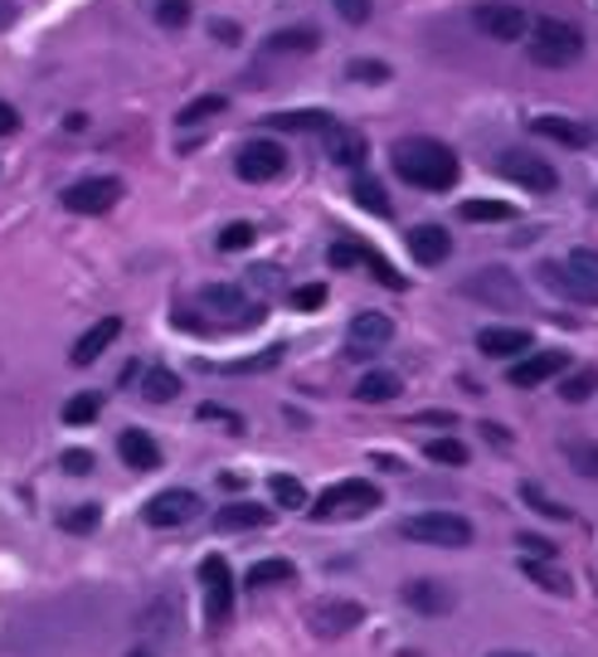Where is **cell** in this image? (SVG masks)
<instances>
[{"label": "cell", "instance_id": "1", "mask_svg": "<svg viewBox=\"0 0 598 657\" xmlns=\"http://www.w3.org/2000/svg\"><path fill=\"white\" fill-rule=\"evenodd\" d=\"M390 161H394V171L404 175L408 185H418V191H434V195L453 191L457 175H463L453 146H443V142H434V137H404V142H394Z\"/></svg>", "mask_w": 598, "mask_h": 657}, {"label": "cell", "instance_id": "2", "mask_svg": "<svg viewBox=\"0 0 598 657\" xmlns=\"http://www.w3.org/2000/svg\"><path fill=\"white\" fill-rule=\"evenodd\" d=\"M530 59L540 69H570V64H579L584 59V29L579 25H570V20H554V15H545V20H535L530 25Z\"/></svg>", "mask_w": 598, "mask_h": 657}, {"label": "cell", "instance_id": "3", "mask_svg": "<svg viewBox=\"0 0 598 657\" xmlns=\"http://www.w3.org/2000/svg\"><path fill=\"white\" fill-rule=\"evenodd\" d=\"M380 487L365 483V477H345V483H331L317 502H307L312 521H355V516H370L380 507Z\"/></svg>", "mask_w": 598, "mask_h": 657}, {"label": "cell", "instance_id": "4", "mask_svg": "<svg viewBox=\"0 0 598 657\" xmlns=\"http://www.w3.org/2000/svg\"><path fill=\"white\" fill-rule=\"evenodd\" d=\"M399 536L418 540V546H438V550H463L472 546V521L457 516V511H418V516L399 521Z\"/></svg>", "mask_w": 598, "mask_h": 657}, {"label": "cell", "instance_id": "5", "mask_svg": "<svg viewBox=\"0 0 598 657\" xmlns=\"http://www.w3.org/2000/svg\"><path fill=\"white\" fill-rule=\"evenodd\" d=\"M491 171H497L501 181L521 185V191H535V195H554V191H560V171H554V166L545 161V156L521 151V146L501 151L497 161H491Z\"/></svg>", "mask_w": 598, "mask_h": 657}, {"label": "cell", "instance_id": "6", "mask_svg": "<svg viewBox=\"0 0 598 657\" xmlns=\"http://www.w3.org/2000/svg\"><path fill=\"white\" fill-rule=\"evenodd\" d=\"M472 25L487 39H497V45H521L530 35V15L521 5H511V0H481V5H472Z\"/></svg>", "mask_w": 598, "mask_h": 657}, {"label": "cell", "instance_id": "7", "mask_svg": "<svg viewBox=\"0 0 598 657\" xmlns=\"http://www.w3.org/2000/svg\"><path fill=\"white\" fill-rule=\"evenodd\" d=\"M199 584H205V623L209 629H219V623L234 619V575H229L224 556L199 560Z\"/></svg>", "mask_w": 598, "mask_h": 657}, {"label": "cell", "instance_id": "8", "mask_svg": "<svg viewBox=\"0 0 598 657\" xmlns=\"http://www.w3.org/2000/svg\"><path fill=\"white\" fill-rule=\"evenodd\" d=\"M463 297L487 302V307H507V312L526 307V288H521L516 273H507V268H481V273H472L463 283Z\"/></svg>", "mask_w": 598, "mask_h": 657}, {"label": "cell", "instance_id": "9", "mask_svg": "<svg viewBox=\"0 0 598 657\" xmlns=\"http://www.w3.org/2000/svg\"><path fill=\"white\" fill-rule=\"evenodd\" d=\"M199 497L191 492V487H166V492H156L151 502L142 507V521L151 531H175V526H191V521L199 516Z\"/></svg>", "mask_w": 598, "mask_h": 657}, {"label": "cell", "instance_id": "10", "mask_svg": "<svg viewBox=\"0 0 598 657\" xmlns=\"http://www.w3.org/2000/svg\"><path fill=\"white\" fill-rule=\"evenodd\" d=\"M234 171H239V181H248V185L278 181V175L288 171V151H282L278 142H268V137H254V142H244V146H239V156H234Z\"/></svg>", "mask_w": 598, "mask_h": 657}, {"label": "cell", "instance_id": "11", "mask_svg": "<svg viewBox=\"0 0 598 657\" xmlns=\"http://www.w3.org/2000/svg\"><path fill=\"white\" fill-rule=\"evenodd\" d=\"M118 200H122L118 175H88V181H73L64 191V210L69 215H108Z\"/></svg>", "mask_w": 598, "mask_h": 657}, {"label": "cell", "instance_id": "12", "mask_svg": "<svg viewBox=\"0 0 598 657\" xmlns=\"http://www.w3.org/2000/svg\"><path fill=\"white\" fill-rule=\"evenodd\" d=\"M307 623L317 638H345V633H355L365 623V609L355 599H317L307 609Z\"/></svg>", "mask_w": 598, "mask_h": 657}, {"label": "cell", "instance_id": "13", "mask_svg": "<svg viewBox=\"0 0 598 657\" xmlns=\"http://www.w3.org/2000/svg\"><path fill=\"white\" fill-rule=\"evenodd\" d=\"M540 283L550 288L554 297L574 302V307H594V302H598V288L584 273H574L570 264H560V258H545V264H540Z\"/></svg>", "mask_w": 598, "mask_h": 657}, {"label": "cell", "instance_id": "14", "mask_svg": "<svg viewBox=\"0 0 598 657\" xmlns=\"http://www.w3.org/2000/svg\"><path fill=\"white\" fill-rule=\"evenodd\" d=\"M564 365H570V356L564 351H526V356L511 361L507 380L516 385V390H535V385L554 380V375H564Z\"/></svg>", "mask_w": 598, "mask_h": 657}, {"label": "cell", "instance_id": "15", "mask_svg": "<svg viewBox=\"0 0 598 657\" xmlns=\"http://www.w3.org/2000/svg\"><path fill=\"white\" fill-rule=\"evenodd\" d=\"M477 351L491 361H516V356H526V351H535V337L526 327H481Z\"/></svg>", "mask_w": 598, "mask_h": 657}, {"label": "cell", "instance_id": "16", "mask_svg": "<svg viewBox=\"0 0 598 657\" xmlns=\"http://www.w3.org/2000/svg\"><path fill=\"white\" fill-rule=\"evenodd\" d=\"M404 604L414 613H424V619H443V613L457 609V594L448 589V584H438V580H408L404 584Z\"/></svg>", "mask_w": 598, "mask_h": 657}, {"label": "cell", "instance_id": "17", "mask_svg": "<svg viewBox=\"0 0 598 657\" xmlns=\"http://www.w3.org/2000/svg\"><path fill=\"white\" fill-rule=\"evenodd\" d=\"M199 307H205V312H219V317L248 321V327L258 321V307L244 297V288H234V283H209L205 292H199Z\"/></svg>", "mask_w": 598, "mask_h": 657}, {"label": "cell", "instance_id": "18", "mask_svg": "<svg viewBox=\"0 0 598 657\" xmlns=\"http://www.w3.org/2000/svg\"><path fill=\"white\" fill-rule=\"evenodd\" d=\"M118 337H122V317H102V321H93V327L83 331L78 341H73L69 361H73V365H93V361H98L102 351H108Z\"/></svg>", "mask_w": 598, "mask_h": 657}, {"label": "cell", "instance_id": "19", "mask_svg": "<svg viewBox=\"0 0 598 657\" xmlns=\"http://www.w3.org/2000/svg\"><path fill=\"white\" fill-rule=\"evenodd\" d=\"M408 254H414L424 268H434L453 254V234H448L443 224H418V229H408Z\"/></svg>", "mask_w": 598, "mask_h": 657}, {"label": "cell", "instance_id": "20", "mask_svg": "<svg viewBox=\"0 0 598 657\" xmlns=\"http://www.w3.org/2000/svg\"><path fill=\"white\" fill-rule=\"evenodd\" d=\"M530 132L545 142H560V146H574V151H584L589 146V127L574 118H560V112H540V118H530Z\"/></svg>", "mask_w": 598, "mask_h": 657}, {"label": "cell", "instance_id": "21", "mask_svg": "<svg viewBox=\"0 0 598 657\" xmlns=\"http://www.w3.org/2000/svg\"><path fill=\"white\" fill-rule=\"evenodd\" d=\"M118 453H122V463H127L132 473H156V467H161V448H156V438L146 429H122Z\"/></svg>", "mask_w": 598, "mask_h": 657}, {"label": "cell", "instance_id": "22", "mask_svg": "<svg viewBox=\"0 0 598 657\" xmlns=\"http://www.w3.org/2000/svg\"><path fill=\"white\" fill-rule=\"evenodd\" d=\"M390 337H394L390 312H355V317H351V346L375 351V346H385Z\"/></svg>", "mask_w": 598, "mask_h": 657}, {"label": "cell", "instance_id": "23", "mask_svg": "<svg viewBox=\"0 0 598 657\" xmlns=\"http://www.w3.org/2000/svg\"><path fill=\"white\" fill-rule=\"evenodd\" d=\"M321 137H327V156H331L335 166H361L365 151H370L361 132H355V127H341V122H331V127L321 132Z\"/></svg>", "mask_w": 598, "mask_h": 657}, {"label": "cell", "instance_id": "24", "mask_svg": "<svg viewBox=\"0 0 598 657\" xmlns=\"http://www.w3.org/2000/svg\"><path fill=\"white\" fill-rule=\"evenodd\" d=\"M272 521V511L268 507H258V502H229V507H219L215 511V531H258V526H268Z\"/></svg>", "mask_w": 598, "mask_h": 657}, {"label": "cell", "instance_id": "25", "mask_svg": "<svg viewBox=\"0 0 598 657\" xmlns=\"http://www.w3.org/2000/svg\"><path fill=\"white\" fill-rule=\"evenodd\" d=\"M399 394H404V385H399L394 370H370V375H361V385H355V400L361 404H390Z\"/></svg>", "mask_w": 598, "mask_h": 657}, {"label": "cell", "instance_id": "26", "mask_svg": "<svg viewBox=\"0 0 598 657\" xmlns=\"http://www.w3.org/2000/svg\"><path fill=\"white\" fill-rule=\"evenodd\" d=\"M521 575H526L530 584H540V589L560 594V599H564V594H570V575H564V570L554 565L550 556H540V560H535V556H526V560H521Z\"/></svg>", "mask_w": 598, "mask_h": 657}, {"label": "cell", "instance_id": "27", "mask_svg": "<svg viewBox=\"0 0 598 657\" xmlns=\"http://www.w3.org/2000/svg\"><path fill=\"white\" fill-rule=\"evenodd\" d=\"M175 394H181V375H175V370H166V365H151V370L142 375V400L171 404Z\"/></svg>", "mask_w": 598, "mask_h": 657}, {"label": "cell", "instance_id": "28", "mask_svg": "<svg viewBox=\"0 0 598 657\" xmlns=\"http://www.w3.org/2000/svg\"><path fill=\"white\" fill-rule=\"evenodd\" d=\"M321 45V35L312 25H297V29H278L268 39V54H312Z\"/></svg>", "mask_w": 598, "mask_h": 657}, {"label": "cell", "instance_id": "29", "mask_svg": "<svg viewBox=\"0 0 598 657\" xmlns=\"http://www.w3.org/2000/svg\"><path fill=\"white\" fill-rule=\"evenodd\" d=\"M272 132H327L331 127V112L321 108H307V112H278V118H268Z\"/></svg>", "mask_w": 598, "mask_h": 657}, {"label": "cell", "instance_id": "30", "mask_svg": "<svg viewBox=\"0 0 598 657\" xmlns=\"http://www.w3.org/2000/svg\"><path fill=\"white\" fill-rule=\"evenodd\" d=\"M292 580H297L292 560H258V565H248V589H268V584H292Z\"/></svg>", "mask_w": 598, "mask_h": 657}, {"label": "cell", "instance_id": "31", "mask_svg": "<svg viewBox=\"0 0 598 657\" xmlns=\"http://www.w3.org/2000/svg\"><path fill=\"white\" fill-rule=\"evenodd\" d=\"M463 219L467 224H507V219H516V205L511 200H467Z\"/></svg>", "mask_w": 598, "mask_h": 657}, {"label": "cell", "instance_id": "32", "mask_svg": "<svg viewBox=\"0 0 598 657\" xmlns=\"http://www.w3.org/2000/svg\"><path fill=\"white\" fill-rule=\"evenodd\" d=\"M560 453L574 463V473H584V477H594V483H598V443H594V438H564Z\"/></svg>", "mask_w": 598, "mask_h": 657}, {"label": "cell", "instance_id": "33", "mask_svg": "<svg viewBox=\"0 0 598 657\" xmlns=\"http://www.w3.org/2000/svg\"><path fill=\"white\" fill-rule=\"evenodd\" d=\"M268 492H272V502H278V507H288V511H307V487H302L297 477L272 473V477H268Z\"/></svg>", "mask_w": 598, "mask_h": 657}, {"label": "cell", "instance_id": "34", "mask_svg": "<svg viewBox=\"0 0 598 657\" xmlns=\"http://www.w3.org/2000/svg\"><path fill=\"white\" fill-rule=\"evenodd\" d=\"M224 108H229V98H224V93H205V98L185 102V108H181V118H175V122H181V127H199V122L219 118V112H224Z\"/></svg>", "mask_w": 598, "mask_h": 657}, {"label": "cell", "instance_id": "35", "mask_svg": "<svg viewBox=\"0 0 598 657\" xmlns=\"http://www.w3.org/2000/svg\"><path fill=\"white\" fill-rule=\"evenodd\" d=\"M351 195H355V205H361V210L390 219V195H385V185L375 181V175H355V191Z\"/></svg>", "mask_w": 598, "mask_h": 657}, {"label": "cell", "instance_id": "36", "mask_svg": "<svg viewBox=\"0 0 598 657\" xmlns=\"http://www.w3.org/2000/svg\"><path fill=\"white\" fill-rule=\"evenodd\" d=\"M98 414H102V394H93V390L73 394V400L64 404V424H69V429H83V424H93Z\"/></svg>", "mask_w": 598, "mask_h": 657}, {"label": "cell", "instance_id": "37", "mask_svg": "<svg viewBox=\"0 0 598 657\" xmlns=\"http://www.w3.org/2000/svg\"><path fill=\"white\" fill-rule=\"evenodd\" d=\"M521 502H526L530 511H540V516H550V521H574V511H570V507L554 502V497H545L535 483H521Z\"/></svg>", "mask_w": 598, "mask_h": 657}, {"label": "cell", "instance_id": "38", "mask_svg": "<svg viewBox=\"0 0 598 657\" xmlns=\"http://www.w3.org/2000/svg\"><path fill=\"white\" fill-rule=\"evenodd\" d=\"M424 458H428V463L467 467V443H457V438H428V443H424Z\"/></svg>", "mask_w": 598, "mask_h": 657}, {"label": "cell", "instance_id": "39", "mask_svg": "<svg viewBox=\"0 0 598 657\" xmlns=\"http://www.w3.org/2000/svg\"><path fill=\"white\" fill-rule=\"evenodd\" d=\"M195 15V0H156V25L161 29H185Z\"/></svg>", "mask_w": 598, "mask_h": 657}, {"label": "cell", "instance_id": "40", "mask_svg": "<svg viewBox=\"0 0 598 657\" xmlns=\"http://www.w3.org/2000/svg\"><path fill=\"white\" fill-rule=\"evenodd\" d=\"M254 239H258V229L248 224V219H234V224L219 229V248H224V254H244V248H254Z\"/></svg>", "mask_w": 598, "mask_h": 657}, {"label": "cell", "instance_id": "41", "mask_svg": "<svg viewBox=\"0 0 598 657\" xmlns=\"http://www.w3.org/2000/svg\"><path fill=\"white\" fill-rule=\"evenodd\" d=\"M98 521H102L98 502H78L73 511H64V516H59V526L73 531V536H88V531H98Z\"/></svg>", "mask_w": 598, "mask_h": 657}, {"label": "cell", "instance_id": "42", "mask_svg": "<svg viewBox=\"0 0 598 657\" xmlns=\"http://www.w3.org/2000/svg\"><path fill=\"white\" fill-rule=\"evenodd\" d=\"M594 390H598V370H574L560 380V400H570V404H584Z\"/></svg>", "mask_w": 598, "mask_h": 657}, {"label": "cell", "instance_id": "43", "mask_svg": "<svg viewBox=\"0 0 598 657\" xmlns=\"http://www.w3.org/2000/svg\"><path fill=\"white\" fill-rule=\"evenodd\" d=\"M361 264H365V268H370V273H375V278H380V283H385V288H394V292H404V288H408V283H404V278H399V273H394V264H390V258H380V254H375V248H370V244H365V254H361Z\"/></svg>", "mask_w": 598, "mask_h": 657}, {"label": "cell", "instance_id": "44", "mask_svg": "<svg viewBox=\"0 0 598 657\" xmlns=\"http://www.w3.org/2000/svg\"><path fill=\"white\" fill-rule=\"evenodd\" d=\"M288 302H292V312H317V307H327V283H302V288H292Z\"/></svg>", "mask_w": 598, "mask_h": 657}, {"label": "cell", "instance_id": "45", "mask_svg": "<svg viewBox=\"0 0 598 657\" xmlns=\"http://www.w3.org/2000/svg\"><path fill=\"white\" fill-rule=\"evenodd\" d=\"M278 361H282V346H268V351H258V356H248V361H229L224 370L229 375H258V370H272Z\"/></svg>", "mask_w": 598, "mask_h": 657}, {"label": "cell", "instance_id": "46", "mask_svg": "<svg viewBox=\"0 0 598 657\" xmlns=\"http://www.w3.org/2000/svg\"><path fill=\"white\" fill-rule=\"evenodd\" d=\"M345 78H355V83H385V78H390V64H380V59H351V64H345Z\"/></svg>", "mask_w": 598, "mask_h": 657}, {"label": "cell", "instance_id": "47", "mask_svg": "<svg viewBox=\"0 0 598 657\" xmlns=\"http://www.w3.org/2000/svg\"><path fill=\"white\" fill-rule=\"evenodd\" d=\"M335 15L345 20V25H365V20L375 15V0H331Z\"/></svg>", "mask_w": 598, "mask_h": 657}, {"label": "cell", "instance_id": "48", "mask_svg": "<svg viewBox=\"0 0 598 657\" xmlns=\"http://www.w3.org/2000/svg\"><path fill=\"white\" fill-rule=\"evenodd\" d=\"M59 467H64V473H69V477H88V473H93V467H98V458H93V453H88V448H69V453H64V458H59Z\"/></svg>", "mask_w": 598, "mask_h": 657}, {"label": "cell", "instance_id": "49", "mask_svg": "<svg viewBox=\"0 0 598 657\" xmlns=\"http://www.w3.org/2000/svg\"><path fill=\"white\" fill-rule=\"evenodd\" d=\"M199 419H205V424H224L229 434H244V419H239L234 410H224V404H199Z\"/></svg>", "mask_w": 598, "mask_h": 657}, {"label": "cell", "instance_id": "50", "mask_svg": "<svg viewBox=\"0 0 598 657\" xmlns=\"http://www.w3.org/2000/svg\"><path fill=\"white\" fill-rule=\"evenodd\" d=\"M564 264H570L574 273H584V278H589V283L598 288V248H574V254L564 258Z\"/></svg>", "mask_w": 598, "mask_h": 657}, {"label": "cell", "instance_id": "51", "mask_svg": "<svg viewBox=\"0 0 598 657\" xmlns=\"http://www.w3.org/2000/svg\"><path fill=\"white\" fill-rule=\"evenodd\" d=\"M361 254H365V244H345V239H341V244L327 248V264L331 268H355V264H361Z\"/></svg>", "mask_w": 598, "mask_h": 657}, {"label": "cell", "instance_id": "52", "mask_svg": "<svg viewBox=\"0 0 598 657\" xmlns=\"http://www.w3.org/2000/svg\"><path fill=\"white\" fill-rule=\"evenodd\" d=\"M209 35H215L219 45H239V25H234V20H209Z\"/></svg>", "mask_w": 598, "mask_h": 657}, {"label": "cell", "instance_id": "53", "mask_svg": "<svg viewBox=\"0 0 598 657\" xmlns=\"http://www.w3.org/2000/svg\"><path fill=\"white\" fill-rule=\"evenodd\" d=\"M20 132V112L10 102H0V137H15Z\"/></svg>", "mask_w": 598, "mask_h": 657}, {"label": "cell", "instance_id": "54", "mask_svg": "<svg viewBox=\"0 0 598 657\" xmlns=\"http://www.w3.org/2000/svg\"><path fill=\"white\" fill-rule=\"evenodd\" d=\"M248 278H254V288H278V268H268V264L248 268Z\"/></svg>", "mask_w": 598, "mask_h": 657}, {"label": "cell", "instance_id": "55", "mask_svg": "<svg viewBox=\"0 0 598 657\" xmlns=\"http://www.w3.org/2000/svg\"><path fill=\"white\" fill-rule=\"evenodd\" d=\"M516 540L530 550V556H554V546H550V540H540V536H516Z\"/></svg>", "mask_w": 598, "mask_h": 657}, {"label": "cell", "instance_id": "56", "mask_svg": "<svg viewBox=\"0 0 598 657\" xmlns=\"http://www.w3.org/2000/svg\"><path fill=\"white\" fill-rule=\"evenodd\" d=\"M418 424H438V429H453V414H443V410H428V414H418Z\"/></svg>", "mask_w": 598, "mask_h": 657}, {"label": "cell", "instance_id": "57", "mask_svg": "<svg viewBox=\"0 0 598 657\" xmlns=\"http://www.w3.org/2000/svg\"><path fill=\"white\" fill-rule=\"evenodd\" d=\"M481 438H487V443H501V448L511 443V434L501 429V424H481Z\"/></svg>", "mask_w": 598, "mask_h": 657}, {"label": "cell", "instance_id": "58", "mask_svg": "<svg viewBox=\"0 0 598 657\" xmlns=\"http://www.w3.org/2000/svg\"><path fill=\"white\" fill-rule=\"evenodd\" d=\"M10 20H15V5H10V0H0V25H10Z\"/></svg>", "mask_w": 598, "mask_h": 657}, {"label": "cell", "instance_id": "59", "mask_svg": "<svg viewBox=\"0 0 598 657\" xmlns=\"http://www.w3.org/2000/svg\"><path fill=\"white\" fill-rule=\"evenodd\" d=\"M487 657H530V653H516V648H497V653H487Z\"/></svg>", "mask_w": 598, "mask_h": 657}, {"label": "cell", "instance_id": "60", "mask_svg": "<svg viewBox=\"0 0 598 657\" xmlns=\"http://www.w3.org/2000/svg\"><path fill=\"white\" fill-rule=\"evenodd\" d=\"M132 657H146V653H132Z\"/></svg>", "mask_w": 598, "mask_h": 657}]
</instances>
